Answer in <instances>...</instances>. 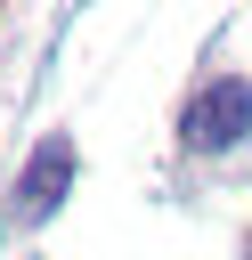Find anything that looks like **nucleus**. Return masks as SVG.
<instances>
[{"mask_svg":"<svg viewBox=\"0 0 252 260\" xmlns=\"http://www.w3.org/2000/svg\"><path fill=\"white\" fill-rule=\"evenodd\" d=\"M65 195H73V138L49 130L33 146V162H24V179H16V228H41Z\"/></svg>","mask_w":252,"mask_h":260,"instance_id":"nucleus-2","label":"nucleus"},{"mask_svg":"<svg viewBox=\"0 0 252 260\" xmlns=\"http://www.w3.org/2000/svg\"><path fill=\"white\" fill-rule=\"evenodd\" d=\"M244 138H252V81L228 73V81H211V89L187 106V146L228 154V146H244Z\"/></svg>","mask_w":252,"mask_h":260,"instance_id":"nucleus-1","label":"nucleus"}]
</instances>
